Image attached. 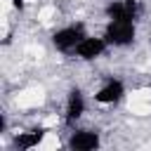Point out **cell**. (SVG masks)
Listing matches in <instances>:
<instances>
[{"label":"cell","instance_id":"6da1fadb","mask_svg":"<svg viewBox=\"0 0 151 151\" xmlns=\"http://www.w3.org/2000/svg\"><path fill=\"white\" fill-rule=\"evenodd\" d=\"M134 33H137L134 21L111 19L109 26H106V31H104V38H106V42L113 45V47H125V45H130V42L134 40Z\"/></svg>","mask_w":151,"mask_h":151},{"label":"cell","instance_id":"7a4b0ae2","mask_svg":"<svg viewBox=\"0 0 151 151\" xmlns=\"http://www.w3.org/2000/svg\"><path fill=\"white\" fill-rule=\"evenodd\" d=\"M83 38H85L83 24H76V26H66V28H59V31L52 35V45H54L57 50H61V52H73Z\"/></svg>","mask_w":151,"mask_h":151},{"label":"cell","instance_id":"3957f363","mask_svg":"<svg viewBox=\"0 0 151 151\" xmlns=\"http://www.w3.org/2000/svg\"><path fill=\"white\" fill-rule=\"evenodd\" d=\"M109 47V42H106V38H94V35H85L80 42H78V47L73 50L76 54H78V59H83V61H92V59H97V57H101V52Z\"/></svg>","mask_w":151,"mask_h":151},{"label":"cell","instance_id":"277c9868","mask_svg":"<svg viewBox=\"0 0 151 151\" xmlns=\"http://www.w3.org/2000/svg\"><path fill=\"white\" fill-rule=\"evenodd\" d=\"M137 0H116V2H109L106 5V14L109 19H127V21H134L137 19Z\"/></svg>","mask_w":151,"mask_h":151},{"label":"cell","instance_id":"5b68a950","mask_svg":"<svg viewBox=\"0 0 151 151\" xmlns=\"http://www.w3.org/2000/svg\"><path fill=\"white\" fill-rule=\"evenodd\" d=\"M97 146H99V134L92 130H78L68 139V149H73V151H92Z\"/></svg>","mask_w":151,"mask_h":151},{"label":"cell","instance_id":"8992f818","mask_svg":"<svg viewBox=\"0 0 151 151\" xmlns=\"http://www.w3.org/2000/svg\"><path fill=\"white\" fill-rule=\"evenodd\" d=\"M123 94H125L123 83L111 78V80H106V85H104L101 90H97L94 99H97L99 104H116V101H120V99H123Z\"/></svg>","mask_w":151,"mask_h":151},{"label":"cell","instance_id":"52a82bcc","mask_svg":"<svg viewBox=\"0 0 151 151\" xmlns=\"http://www.w3.org/2000/svg\"><path fill=\"white\" fill-rule=\"evenodd\" d=\"M85 111V99L80 94V90H73L68 94V101H66V120L68 123H76Z\"/></svg>","mask_w":151,"mask_h":151},{"label":"cell","instance_id":"ba28073f","mask_svg":"<svg viewBox=\"0 0 151 151\" xmlns=\"http://www.w3.org/2000/svg\"><path fill=\"white\" fill-rule=\"evenodd\" d=\"M40 139H42V130H31V132L19 134V137L14 139V144H17L19 149H31V146H35Z\"/></svg>","mask_w":151,"mask_h":151},{"label":"cell","instance_id":"9c48e42d","mask_svg":"<svg viewBox=\"0 0 151 151\" xmlns=\"http://www.w3.org/2000/svg\"><path fill=\"white\" fill-rule=\"evenodd\" d=\"M12 2H14V7H19V9L24 7V0H12Z\"/></svg>","mask_w":151,"mask_h":151},{"label":"cell","instance_id":"30bf717a","mask_svg":"<svg viewBox=\"0 0 151 151\" xmlns=\"http://www.w3.org/2000/svg\"><path fill=\"white\" fill-rule=\"evenodd\" d=\"M149 42H151V38H149Z\"/></svg>","mask_w":151,"mask_h":151}]
</instances>
